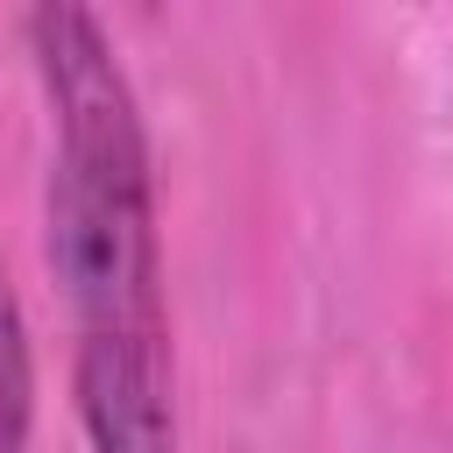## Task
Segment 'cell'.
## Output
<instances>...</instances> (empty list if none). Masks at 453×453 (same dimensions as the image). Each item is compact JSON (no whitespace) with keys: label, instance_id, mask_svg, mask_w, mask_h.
Here are the masks:
<instances>
[{"label":"cell","instance_id":"obj_1","mask_svg":"<svg viewBox=\"0 0 453 453\" xmlns=\"http://www.w3.org/2000/svg\"><path fill=\"white\" fill-rule=\"evenodd\" d=\"M21 35L50 106L42 262L71 311V403L85 453H184L142 99L92 7H28Z\"/></svg>","mask_w":453,"mask_h":453},{"label":"cell","instance_id":"obj_2","mask_svg":"<svg viewBox=\"0 0 453 453\" xmlns=\"http://www.w3.org/2000/svg\"><path fill=\"white\" fill-rule=\"evenodd\" d=\"M0 453H35V340L0 269Z\"/></svg>","mask_w":453,"mask_h":453}]
</instances>
